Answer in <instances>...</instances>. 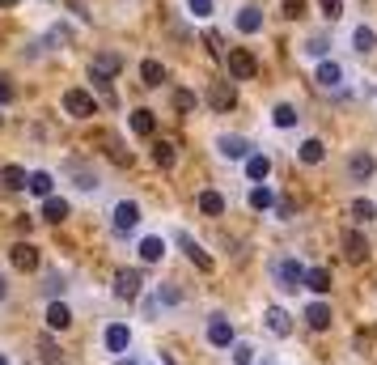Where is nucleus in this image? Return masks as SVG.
<instances>
[{
	"instance_id": "f257e3e1",
	"label": "nucleus",
	"mask_w": 377,
	"mask_h": 365,
	"mask_svg": "<svg viewBox=\"0 0 377 365\" xmlns=\"http://www.w3.org/2000/svg\"><path fill=\"white\" fill-rule=\"evenodd\" d=\"M271 272H275V285H280L284 294H297V289L306 285V267H301L297 259H280V263L271 267Z\"/></svg>"
},
{
	"instance_id": "f03ea898",
	"label": "nucleus",
	"mask_w": 377,
	"mask_h": 365,
	"mask_svg": "<svg viewBox=\"0 0 377 365\" xmlns=\"http://www.w3.org/2000/svg\"><path fill=\"white\" fill-rule=\"evenodd\" d=\"M140 289H144V276L136 272V267H119V272H115V294H119L123 302H136Z\"/></svg>"
},
{
	"instance_id": "7ed1b4c3",
	"label": "nucleus",
	"mask_w": 377,
	"mask_h": 365,
	"mask_svg": "<svg viewBox=\"0 0 377 365\" xmlns=\"http://www.w3.org/2000/svg\"><path fill=\"white\" fill-rule=\"evenodd\" d=\"M64 111L72 119H89V115H98V102H93V93H85V89H68L64 93Z\"/></svg>"
},
{
	"instance_id": "20e7f679",
	"label": "nucleus",
	"mask_w": 377,
	"mask_h": 365,
	"mask_svg": "<svg viewBox=\"0 0 377 365\" xmlns=\"http://www.w3.org/2000/svg\"><path fill=\"white\" fill-rule=\"evenodd\" d=\"M208 107H212V111H233V107H238L233 81H212V85H208Z\"/></svg>"
},
{
	"instance_id": "39448f33",
	"label": "nucleus",
	"mask_w": 377,
	"mask_h": 365,
	"mask_svg": "<svg viewBox=\"0 0 377 365\" xmlns=\"http://www.w3.org/2000/svg\"><path fill=\"white\" fill-rule=\"evenodd\" d=\"M229 72H233V81H250L259 72V64H255V56H250L246 47H233L229 52Z\"/></svg>"
},
{
	"instance_id": "423d86ee",
	"label": "nucleus",
	"mask_w": 377,
	"mask_h": 365,
	"mask_svg": "<svg viewBox=\"0 0 377 365\" xmlns=\"http://www.w3.org/2000/svg\"><path fill=\"white\" fill-rule=\"evenodd\" d=\"M136 225H140V204H132V200L115 204V230L119 234H132Z\"/></svg>"
},
{
	"instance_id": "0eeeda50",
	"label": "nucleus",
	"mask_w": 377,
	"mask_h": 365,
	"mask_svg": "<svg viewBox=\"0 0 377 365\" xmlns=\"http://www.w3.org/2000/svg\"><path fill=\"white\" fill-rule=\"evenodd\" d=\"M373 170H377V162H373V153H365V149L347 157V175L356 179V183H369V179H373Z\"/></svg>"
},
{
	"instance_id": "6e6552de",
	"label": "nucleus",
	"mask_w": 377,
	"mask_h": 365,
	"mask_svg": "<svg viewBox=\"0 0 377 365\" xmlns=\"http://www.w3.org/2000/svg\"><path fill=\"white\" fill-rule=\"evenodd\" d=\"M179 247L187 251V259H191L195 267H204V272H212V255H208L204 247H199V242H195L191 234H183V230H179Z\"/></svg>"
},
{
	"instance_id": "1a4fd4ad",
	"label": "nucleus",
	"mask_w": 377,
	"mask_h": 365,
	"mask_svg": "<svg viewBox=\"0 0 377 365\" xmlns=\"http://www.w3.org/2000/svg\"><path fill=\"white\" fill-rule=\"evenodd\" d=\"M314 81H318L322 89H335V85H343V68H339L335 60H322V64L314 68Z\"/></svg>"
},
{
	"instance_id": "9d476101",
	"label": "nucleus",
	"mask_w": 377,
	"mask_h": 365,
	"mask_svg": "<svg viewBox=\"0 0 377 365\" xmlns=\"http://www.w3.org/2000/svg\"><path fill=\"white\" fill-rule=\"evenodd\" d=\"M208 344L233 349V323H229V319H212V323H208Z\"/></svg>"
},
{
	"instance_id": "9b49d317",
	"label": "nucleus",
	"mask_w": 377,
	"mask_h": 365,
	"mask_svg": "<svg viewBox=\"0 0 377 365\" xmlns=\"http://www.w3.org/2000/svg\"><path fill=\"white\" fill-rule=\"evenodd\" d=\"M30 187V175L21 166H0V191H21Z\"/></svg>"
},
{
	"instance_id": "f8f14e48",
	"label": "nucleus",
	"mask_w": 377,
	"mask_h": 365,
	"mask_svg": "<svg viewBox=\"0 0 377 365\" xmlns=\"http://www.w3.org/2000/svg\"><path fill=\"white\" fill-rule=\"evenodd\" d=\"M343 255H347L352 263H365V259H369V242H365L356 230H347V234H343Z\"/></svg>"
},
{
	"instance_id": "ddd939ff",
	"label": "nucleus",
	"mask_w": 377,
	"mask_h": 365,
	"mask_svg": "<svg viewBox=\"0 0 377 365\" xmlns=\"http://www.w3.org/2000/svg\"><path fill=\"white\" fill-rule=\"evenodd\" d=\"M216 149L229 157V162H238V157H250V140H242V136H220Z\"/></svg>"
},
{
	"instance_id": "4468645a",
	"label": "nucleus",
	"mask_w": 377,
	"mask_h": 365,
	"mask_svg": "<svg viewBox=\"0 0 377 365\" xmlns=\"http://www.w3.org/2000/svg\"><path fill=\"white\" fill-rule=\"evenodd\" d=\"M13 267H21V272H34L38 267V251L30 247V242H17L13 247Z\"/></svg>"
},
{
	"instance_id": "2eb2a0df",
	"label": "nucleus",
	"mask_w": 377,
	"mask_h": 365,
	"mask_svg": "<svg viewBox=\"0 0 377 365\" xmlns=\"http://www.w3.org/2000/svg\"><path fill=\"white\" fill-rule=\"evenodd\" d=\"M128 344H132V331L123 327V323H111L106 327V349L111 353H128Z\"/></svg>"
},
{
	"instance_id": "dca6fc26",
	"label": "nucleus",
	"mask_w": 377,
	"mask_h": 365,
	"mask_svg": "<svg viewBox=\"0 0 377 365\" xmlns=\"http://www.w3.org/2000/svg\"><path fill=\"white\" fill-rule=\"evenodd\" d=\"M47 327H52V331L72 327V310H68L64 302H52V306H47Z\"/></svg>"
},
{
	"instance_id": "f3484780",
	"label": "nucleus",
	"mask_w": 377,
	"mask_h": 365,
	"mask_svg": "<svg viewBox=\"0 0 377 365\" xmlns=\"http://www.w3.org/2000/svg\"><path fill=\"white\" fill-rule=\"evenodd\" d=\"M306 323H310L314 331H326V327H331V306H322V302L306 306Z\"/></svg>"
},
{
	"instance_id": "a211bd4d",
	"label": "nucleus",
	"mask_w": 377,
	"mask_h": 365,
	"mask_svg": "<svg viewBox=\"0 0 377 365\" xmlns=\"http://www.w3.org/2000/svg\"><path fill=\"white\" fill-rule=\"evenodd\" d=\"M246 175H250V183H263V179L271 175V162H267L263 153H250V157H246Z\"/></svg>"
},
{
	"instance_id": "6ab92c4d",
	"label": "nucleus",
	"mask_w": 377,
	"mask_h": 365,
	"mask_svg": "<svg viewBox=\"0 0 377 365\" xmlns=\"http://www.w3.org/2000/svg\"><path fill=\"white\" fill-rule=\"evenodd\" d=\"M263 319H267V331H275V335H288V331H293V319H288L280 306H271Z\"/></svg>"
},
{
	"instance_id": "aec40b11",
	"label": "nucleus",
	"mask_w": 377,
	"mask_h": 365,
	"mask_svg": "<svg viewBox=\"0 0 377 365\" xmlns=\"http://www.w3.org/2000/svg\"><path fill=\"white\" fill-rule=\"evenodd\" d=\"M119 68H123V60H119L115 52H102V56H93V72H98V77H115Z\"/></svg>"
},
{
	"instance_id": "412c9836",
	"label": "nucleus",
	"mask_w": 377,
	"mask_h": 365,
	"mask_svg": "<svg viewBox=\"0 0 377 365\" xmlns=\"http://www.w3.org/2000/svg\"><path fill=\"white\" fill-rule=\"evenodd\" d=\"M238 30H242V34H259V30H263V13H259V9H242V13H238Z\"/></svg>"
},
{
	"instance_id": "4be33fe9",
	"label": "nucleus",
	"mask_w": 377,
	"mask_h": 365,
	"mask_svg": "<svg viewBox=\"0 0 377 365\" xmlns=\"http://www.w3.org/2000/svg\"><path fill=\"white\" fill-rule=\"evenodd\" d=\"M297 157L306 162V166H318V162L326 157V144H322V140H306V144L297 149Z\"/></svg>"
},
{
	"instance_id": "5701e85b",
	"label": "nucleus",
	"mask_w": 377,
	"mask_h": 365,
	"mask_svg": "<svg viewBox=\"0 0 377 365\" xmlns=\"http://www.w3.org/2000/svg\"><path fill=\"white\" fill-rule=\"evenodd\" d=\"M43 217L52 225H60L64 217H68V200H60V196H47V204H43Z\"/></svg>"
},
{
	"instance_id": "b1692460",
	"label": "nucleus",
	"mask_w": 377,
	"mask_h": 365,
	"mask_svg": "<svg viewBox=\"0 0 377 365\" xmlns=\"http://www.w3.org/2000/svg\"><path fill=\"white\" fill-rule=\"evenodd\" d=\"M352 47H356V52H373L377 47V30L373 26H356L352 30Z\"/></svg>"
},
{
	"instance_id": "393cba45",
	"label": "nucleus",
	"mask_w": 377,
	"mask_h": 365,
	"mask_svg": "<svg viewBox=\"0 0 377 365\" xmlns=\"http://www.w3.org/2000/svg\"><path fill=\"white\" fill-rule=\"evenodd\" d=\"M199 212L204 217H220L225 212V196L220 191H204V196H199Z\"/></svg>"
},
{
	"instance_id": "a878e982",
	"label": "nucleus",
	"mask_w": 377,
	"mask_h": 365,
	"mask_svg": "<svg viewBox=\"0 0 377 365\" xmlns=\"http://www.w3.org/2000/svg\"><path fill=\"white\" fill-rule=\"evenodd\" d=\"M153 128H157L153 111H132V132L136 136H153Z\"/></svg>"
},
{
	"instance_id": "bb28decb",
	"label": "nucleus",
	"mask_w": 377,
	"mask_h": 365,
	"mask_svg": "<svg viewBox=\"0 0 377 365\" xmlns=\"http://www.w3.org/2000/svg\"><path fill=\"white\" fill-rule=\"evenodd\" d=\"M306 289L310 294H326V289H331V276H326L322 267H306Z\"/></svg>"
},
{
	"instance_id": "cd10ccee",
	"label": "nucleus",
	"mask_w": 377,
	"mask_h": 365,
	"mask_svg": "<svg viewBox=\"0 0 377 365\" xmlns=\"http://www.w3.org/2000/svg\"><path fill=\"white\" fill-rule=\"evenodd\" d=\"M161 255H165V242H161V238H144V242H140V259H144V263H157Z\"/></svg>"
},
{
	"instance_id": "c85d7f7f",
	"label": "nucleus",
	"mask_w": 377,
	"mask_h": 365,
	"mask_svg": "<svg viewBox=\"0 0 377 365\" xmlns=\"http://www.w3.org/2000/svg\"><path fill=\"white\" fill-rule=\"evenodd\" d=\"M250 208H259V212H267V208H275V196H271V187H255L250 191Z\"/></svg>"
},
{
	"instance_id": "c756f323",
	"label": "nucleus",
	"mask_w": 377,
	"mask_h": 365,
	"mask_svg": "<svg viewBox=\"0 0 377 365\" xmlns=\"http://www.w3.org/2000/svg\"><path fill=\"white\" fill-rule=\"evenodd\" d=\"M140 77H144V85H161V81H165V68H161L157 60H144V64H140Z\"/></svg>"
},
{
	"instance_id": "7c9ffc66",
	"label": "nucleus",
	"mask_w": 377,
	"mask_h": 365,
	"mask_svg": "<svg viewBox=\"0 0 377 365\" xmlns=\"http://www.w3.org/2000/svg\"><path fill=\"white\" fill-rule=\"evenodd\" d=\"M30 191H34V196H52V175H47V170H34V175H30Z\"/></svg>"
},
{
	"instance_id": "2f4dec72",
	"label": "nucleus",
	"mask_w": 377,
	"mask_h": 365,
	"mask_svg": "<svg viewBox=\"0 0 377 365\" xmlns=\"http://www.w3.org/2000/svg\"><path fill=\"white\" fill-rule=\"evenodd\" d=\"M271 119H275V128H293V124H297V111H293L288 102H280V107L271 111Z\"/></svg>"
},
{
	"instance_id": "473e14b6",
	"label": "nucleus",
	"mask_w": 377,
	"mask_h": 365,
	"mask_svg": "<svg viewBox=\"0 0 377 365\" xmlns=\"http://www.w3.org/2000/svg\"><path fill=\"white\" fill-rule=\"evenodd\" d=\"M153 162H157V166H174V144H170V140H157V144H153Z\"/></svg>"
},
{
	"instance_id": "72a5a7b5",
	"label": "nucleus",
	"mask_w": 377,
	"mask_h": 365,
	"mask_svg": "<svg viewBox=\"0 0 377 365\" xmlns=\"http://www.w3.org/2000/svg\"><path fill=\"white\" fill-rule=\"evenodd\" d=\"M352 217H356V221H373V217H377L373 200H352Z\"/></svg>"
},
{
	"instance_id": "f704fd0d",
	"label": "nucleus",
	"mask_w": 377,
	"mask_h": 365,
	"mask_svg": "<svg viewBox=\"0 0 377 365\" xmlns=\"http://www.w3.org/2000/svg\"><path fill=\"white\" fill-rule=\"evenodd\" d=\"M72 175H77V187H85V191H89V187H98V175H89L85 166H72Z\"/></svg>"
},
{
	"instance_id": "c9c22d12",
	"label": "nucleus",
	"mask_w": 377,
	"mask_h": 365,
	"mask_svg": "<svg viewBox=\"0 0 377 365\" xmlns=\"http://www.w3.org/2000/svg\"><path fill=\"white\" fill-rule=\"evenodd\" d=\"M326 47H331L326 38H310V43H306V56H314V60H326Z\"/></svg>"
},
{
	"instance_id": "e433bc0d",
	"label": "nucleus",
	"mask_w": 377,
	"mask_h": 365,
	"mask_svg": "<svg viewBox=\"0 0 377 365\" xmlns=\"http://www.w3.org/2000/svg\"><path fill=\"white\" fill-rule=\"evenodd\" d=\"M255 361V349L250 344H233V365H250Z\"/></svg>"
},
{
	"instance_id": "4c0bfd02",
	"label": "nucleus",
	"mask_w": 377,
	"mask_h": 365,
	"mask_svg": "<svg viewBox=\"0 0 377 365\" xmlns=\"http://www.w3.org/2000/svg\"><path fill=\"white\" fill-rule=\"evenodd\" d=\"M174 107H179V111H195V93L191 89H179V93H174Z\"/></svg>"
},
{
	"instance_id": "58836bf2",
	"label": "nucleus",
	"mask_w": 377,
	"mask_h": 365,
	"mask_svg": "<svg viewBox=\"0 0 377 365\" xmlns=\"http://www.w3.org/2000/svg\"><path fill=\"white\" fill-rule=\"evenodd\" d=\"M106 144H111V157H115L119 166H128V162H132V153H123V144H119L115 136H106Z\"/></svg>"
},
{
	"instance_id": "ea45409f",
	"label": "nucleus",
	"mask_w": 377,
	"mask_h": 365,
	"mask_svg": "<svg viewBox=\"0 0 377 365\" xmlns=\"http://www.w3.org/2000/svg\"><path fill=\"white\" fill-rule=\"evenodd\" d=\"M306 5L310 0H284V17H306Z\"/></svg>"
},
{
	"instance_id": "a19ab883",
	"label": "nucleus",
	"mask_w": 377,
	"mask_h": 365,
	"mask_svg": "<svg viewBox=\"0 0 377 365\" xmlns=\"http://www.w3.org/2000/svg\"><path fill=\"white\" fill-rule=\"evenodd\" d=\"M13 98H17L13 81H9V77H0V107H5V102H13Z\"/></svg>"
},
{
	"instance_id": "79ce46f5",
	"label": "nucleus",
	"mask_w": 377,
	"mask_h": 365,
	"mask_svg": "<svg viewBox=\"0 0 377 365\" xmlns=\"http://www.w3.org/2000/svg\"><path fill=\"white\" fill-rule=\"evenodd\" d=\"M43 289H47V294H52V298H56V294H64V276H60V272H52V276H47V285H43Z\"/></svg>"
},
{
	"instance_id": "37998d69",
	"label": "nucleus",
	"mask_w": 377,
	"mask_h": 365,
	"mask_svg": "<svg viewBox=\"0 0 377 365\" xmlns=\"http://www.w3.org/2000/svg\"><path fill=\"white\" fill-rule=\"evenodd\" d=\"M187 5H191L195 17H208V13H212V0H187Z\"/></svg>"
},
{
	"instance_id": "c03bdc74",
	"label": "nucleus",
	"mask_w": 377,
	"mask_h": 365,
	"mask_svg": "<svg viewBox=\"0 0 377 365\" xmlns=\"http://www.w3.org/2000/svg\"><path fill=\"white\" fill-rule=\"evenodd\" d=\"M318 9H322L326 17H339V13H343V5H339V0H318Z\"/></svg>"
},
{
	"instance_id": "a18cd8bd",
	"label": "nucleus",
	"mask_w": 377,
	"mask_h": 365,
	"mask_svg": "<svg viewBox=\"0 0 377 365\" xmlns=\"http://www.w3.org/2000/svg\"><path fill=\"white\" fill-rule=\"evenodd\" d=\"M275 212H280V221H293V204L288 200H275Z\"/></svg>"
},
{
	"instance_id": "49530a36",
	"label": "nucleus",
	"mask_w": 377,
	"mask_h": 365,
	"mask_svg": "<svg viewBox=\"0 0 377 365\" xmlns=\"http://www.w3.org/2000/svg\"><path fill=\"white\" fill-rule=\"evenodd\" d=\"M38 349H43V361H56V357H60V353H56V344H52V340H43Z\"/></svg>"
},
{
	"instance_id": "de8ad7c7",
	"label": "nucleus",
	"mask_w": 377,
	"mask_h": 365,
	"mask_svg": "<svg viewBox=\"0 0 377 365\" xmlns=\"http://www.w3.org/2000/svg\"><path fill=\"white\" fill-rule=\"evenodd\" d=\"M5 294H9V280H5V276H0V302H5Z\"/></svg>"
},
{
	"instance_id": "09e8293b",
	"label": "nucleus",
	"mask_w": 377,
	"mask_h": 365,
	"mask_svg": "<svg viewBox=\"0 0 377 365\" xmlns=\"http://www.w3.org/2000/svg\"><path fill=\"white\" fill-rule=\"evenodd\" d=\"M9 5H17V0H0V9H9Z\"/></svg>"
},
{
	"instance_id": "8fccbe9b",
	"label": "nucleus",
	"mask_w": 377,
	"mask_h": 365,
	"mask_svg": "<svg viewBox=\"0 0 377 365\" xmlns=\"http://www.w3.org/2000/svg\"><path fill=\"white\" fill-rule=\"evenodd\" d=\"M119 365H136V361H132V357H123V361H119Z\"/></svg>"
},
{
	"instance_id": "3c124183",
	"label": "nucleus",
	"mask_w": 377,
	"mask_h": 365,
	"mask_svg": "<svg viewBox=\"0 0 377 365\" xmlns=\"http://www.w3.org/2000/svg\"><path fill=\"white\" fill-rule=\"evenodd\" d=\"M0 365H9V361H5V357H0Z\"/></svg>"
}]
</instances>
